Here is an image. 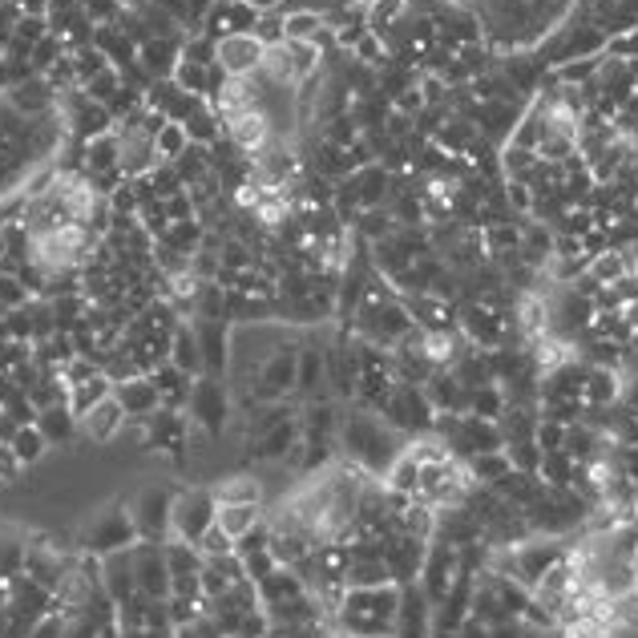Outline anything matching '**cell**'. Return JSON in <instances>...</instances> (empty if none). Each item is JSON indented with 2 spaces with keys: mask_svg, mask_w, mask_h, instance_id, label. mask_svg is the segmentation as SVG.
<instances>
[{
  "mask_svg": "<svg viewBox=\"0 0 638 638\" xmlns=\"http://www.w3.org/2000/svg\"><path fill=\"white\" fill-rule=\"evenodd\" d=\"M194 336L202 348V368L206 376H223L231 368V332H227V319H194Z\"/></svg>",
  "mask_w": 638,
  "mask_h": 638,
  "instance_id": "cell-14",
  "label": "cell"
},
{
  "mask_svg": "<svg viewBox=\"0 0 638 638\" xmlns=\"http://www.w3.org/2000/svg\"><path fill=\"white\" fill-rule=\"evenodd\" d=\"M461 328H465V336H469V344L477 348H501V340H505V332H509V319L493 307V303H469L465 311H461Z\"/></svg>",
  "mask_w": 638,
  "mask_h": 638,
  "instance_id": "cell-15",
  "label": "cell"
},
{
  "mask_svg": "<svg viewBox=\"0 0 638 638\" xmlns=\"http://www.w3.org/2000/svg\"><path fill=\"white\" fill-rule=\"evenodd\" d=\"M404 437L392 429V424L380 412L356 408L348 416H340V449L352 465H360L368 477L384 481V473L396 465V457L404 453Z\"/></svg>",
  "mask_w": 638,
  "mask_h": 638,
  "instance_id": "cell-1",
  "label": "cell"
},
{
  "mask_svg": "<svg viewBox=\"0 0 638 638\" xmlns=\"http://www.w3.org/2000/svg\"><path fill=\"white\" fill-rule=\"evenodd\" d=\"M33 295H29V287L21 283V275H9V271H0V303H5L9 311H17V307H25Z\"/></svg>",
  "mask_w": 638,
  "mask_h": 638,
  "instance_id": "cell-34",
  "label": "cell"
},
{
  "mask_svg": "<svg viewBox=\"0 0 638 638\" xmlns=\"http://www.w3.org/2000/svg\"><path fill=\"white\" fill-rule=\"evenodd\" d=\"M247 5H251L259 17H267V13H279V9L287 5V0H247Z\"/></svg>",
  "mask_w": 638,
  "mask_h": 638,
  "instance_id": "cell-40",
  "label": "cell"
},
{
  "mask_svg": "<svg viewBox=\"0 0 638 638\" xmlns=\"http://www.w3.org/2000/svg\"><path fill=\"white\" fill-rule=\"evenodd\" d=\"M186 408H190V420L206 437H223L227 429V416H231V396H227V384L219 376H194L190 384V396H186Z\"/></svg>",
  "mask_w": 638,
  "mask_h": 638,
  "instance_id": "cell-8",
  "label": "cell"
},
{
  "mask_svg": "<svg viewBox=\"0 0 638 638\" xmlns=\"http://www.w3.org/2000/svg\"><path fill=\"white\" fill-rule=\"evenodd\" d=\"M126 420H130V416H126V408H122V400L110 392L105 400H97L89 412L77 416V429H81L93 445H110V441L126 429Z\"/></svg>",
  "mask_w": 638,
  "mask_h": 638,
  "instance_id": "cell-13",
  "label": "cell"
},
{
  "mask_svg": "<svg viewBox=\"0 0 638 638\" xmlns=\"http://www.w3.org/2000/svg\"><path fill=\"white\" fill-rule=\"evenodd\" d=\"M295 445H299V416H291V420L275 424L271 433L247 441V457L251 461H287Z\"/></svg>",
  "mask_w": 638,
  "mask_h": 638,
  "instance_id": "cell-18",
  "label": "cell"
},
{
  "mask_svg": "<svg viewBox=\"0 0 638 638\" xmlns=\"http://www.w3.org/2000/svg\"><path fill=\"white\" fill-rule=\"evenodd\" d=\"M263 57L267 49L259 45L255 33H235V37H223L219 49H215V61L223 65L227 77H255L263 69Z\"/></svg>",
  "mask_w": 638,
  "mask_h": 638,
  "instance_id": "cell-12",
  "label": "cell"
},
{
  "mask_svg": "<svg viewBox=\"0 0 638 638\" xmlns=\"http://www.w3.org/2000/svg\"><path fill=\"white\" fill-rule=\"evenodd\" d=\"M182 376H202L206 368H202V348H198V336H194V328L190 324H178V332H174V340H170V356H166Z\"/></svg>",
  "mask_w": 638,
  "mask_h": 638,
  "instance_id": "cell-21",
  "label": "cell"
},
{
  "mask_svg": "<svg viewBox=\"0 0 638 638\" xmlns=\"http://www.w3.org/2000/svg\"><path fill=\"white\" fill-rule=\"evenodd\" d=\"M186 146H190V134H186V126L166 118V122H162V130L154 134L158 162H174V158H182V154H186Z\"/></svg>",
  "mask_w": 638,
  "mask_h": 638,
  "instance_id": "cell-29",
  "label": "cell"
},
{
  "mask_svg": "<svg viewBox=\"0 0 638 638\" xmlns=\"http://www.w3.org/2000/svg\"><path fill=\"white\" fill-rule=\"evenodd\" d=\"M194 550H198L202 558H227V554H235V542H231V538L223 534L219 525H210L206 534L198 538V546H194Z\"/></svg>",
  "mask_w": 638,
  "mask_h": 638,
  "instance_id": "cell-33",
  "label": "cell"
},
{
  "mask_svg": "<svg viewBox=\"0 0 638 638\" xmlns=\"http://www.w3.org/2000/svg\"><path fill=\"white\" fill-rule=\"evenodd\" d=\"M255 37H259V45H263V49H271V45H283V17H279V13H267V17H259V25H255Z\"/></svg>",
  "mask_w": 638,
  "mask_h": 638,
  "instance_id": "cell-36",
  "label": "cell"
},
{
  "mask_svg": "<svg viewBox=\"0 0 638 638\" xmlns=\"http://www.w3.org/2000/svg\"><path fill=\"white\" fill-rule=\"evenodd\" d=\"M586 279L594 283V287H614V283H622L626 279V255L622 251H598V255H590L586 259Z\"/></svg>",
  "mask_w": 638,
  "mask_h": 638,
  "instance_id": "cell-24",
  "label": "cell"
},
{
  "mask_svg": "<svg viewBox=\"0 0 638 638\" xmlns=\"http://www.w3.org/2000/svg\"><path fill=\"white\" fill-rule=\"evenodd\" d=\"M142 538H138V525H134V513L130 505H110L101 509L89 529L81 534V546L89 554H118V550H134Z\"/></svg>",
  "mask_w": 638,
  "mask_h": 638,
  "instance_id": "cell-7",
  "label": "cell"
},
{
  "mask_svg": "<svg viewBox=\"0 0 638 638\" xmlns=\"http://www.w3.org/2000/svg\"><path fill=\"white\" fill-rule=\"evenodd\" d=\"M134 582H138V594H146V598H154V602H166V598H170L166 546H154V542H138V546H134Z\"/></svg>",
  "mask_w": 638,
  "mask_h": 638,
  "instance_id": "cell-11",
  "label": "cell"
},
{
  "mask_svg": "<svg viewBox=\"0 0 638 638\" xmlns=\"http://www.w3.org/2000/svg\"><path fill=\"white\" fill-rule=\"evenodd\" d=\"M9 445L17 449V457H21L25 465H33V461H41V457H45V449H49V437L37 429V424H21V429H13Z\"/></svg>",
  "mask_w": 638,
  "mask_h": 638,
  "instance_id": "cell-31",
  "label": "cell"
},
{
  "mask_svg": "<svg viewBox=\"0 0 638 638\" xmlns=\"http://www.w3.org/2000/svg\"><path fill=\"white\" fill-rule=\"evenodd\" d=\"M606 57H618V61H638V29H626L618 37H606Z\"/></svg>",
  "mask_w": 638,
  "mask_h": 638,
  "instance_id": "cell-35",
  "label": "cell"
},
{
  "mask_svg": "<svg viewBox=\"0 0 638 638\" xmlns=\"http://www.w3.org/2000/svg\"><path fill=\"white\" fill-rule=\"evenodd\" d=\"M416 332V319L404 303H396L392 295L380 291V283H372L368 299L360 303L356 311V336L372 348H384V352H396L408 336Z\"/></svg>",
  "mask_w": 638,
  "mask_h": 638,
  "instance_id": "cell-4",
  "label": "cell"
},
{
  "mask_svg": "<svg viewBox=\"0 0 638 638\" xmlns=\"http://www.w3.org/2000/svg\"><path fill=\"white\" fill-rule=\"evenodd\" d=\"M634 206H638V198H634Z\"/></svg>",
  "mask_w": 638,
  "mask_h": 638,
  "instance_id": "cell-42",
  "label": "cell"
},
{
  "mask_svg": "<svg viewBox=\"0 0 638 638\" xmlns=\"http://www.w3.org/2000/svg\"><path fill=\"white\" fill-rule=\"evenodd\" d=\"M73 424H77V416L69 412L65 400H57V404H49V408L37 412V429L49 437V445H53V441H65V437L73 433Z\"/></svg>",
  "mask_w": 638,
  "mask_h": 638,
  "instance_id": "cell-27",
  "label": "cell"
},
{
  "mask_svg": "<svg viewBox=\"0 0 638 638\" xmlns=\"http://www.w3.org/2000/svg\"><path fill=\"white\" fill-rule=\"evenodd\" d=\"M170 81H174L182 93H190V97H202V101L210 97V65H198V61L178 57V65H174Z\"/></svg>",
  "mask_w": 638,
  "mask_h": 638,
  "instance_id": "cell-26",
  "label": "cell"
},
{
  "mask_svg": "<svg viewBox=\"0 0 638 638\" xmlns=\"http://www.w3.org/2000/svg\"><path fill=\"white\" fill-rule=\"evenodd\" d=\"M324 13L315 9H291L283 13V41H319V33H324Z\"/></svg>",
  "mask_w": 638,
  "mask_h": 638,
  "instance_id": "cell-25",
  "label": "cell"
},
{
  "mask_svg": "<svg viewBox=\"0 0 638 638\" xmlns=\"http://www.w3.org/2000/svg\"><path fill=\"white\" fill-rule=\"evenodd\" d=\"M332 618L344 638H396L400 586H348Z\"/></svg>",
  "mask_w": 638,
  "mask_h": 638,
  "instance_id": "cell-2",
  "label": "cell"
},
{
  "mask_svg": "<svg viewBox=\"0 0 638 638\" xmlns=\"http://www.w3.org/2000/svg\"><path fill=\"white\" fill-rule=\"evenodd\" d=\"M29 638H65V618L57 610L45 614V618H37L33 630H29Z\"/></svg>",
  "mask_w": 638,
  "mask_h": 638,
  "instance_id": "cell-38",
  "label": "cell"
},
{
  "mask_svg": "<svg viewBox=\"0 0 638 638\" xmlns=\"http://www.w3.org/2000/svg\"><path fill=\"white\" fill-rule=\"evenodd\" d=\"M227 638H263V634H247V630H239V634H227Z\"/></svg>",
  "mask_w": 638,
  "mask_h": 638,
  "instance_id": "cell-41",
  "label": "cell"
},
{
  "mask_svg": "<svg viewBox=\"0 0 638 638\" xmlns=\"http://www.w3.org/2000/svg\"><path fill=\"white\" fill-rule=\"evenodd\" d=\"M445 5H449V0H445Z\"/></svg>",
  "mask_w": 638,
  "mask_h": 638,
  "instance_id": "cell-43",
  "label": "cell"
},
{
  "mask_svg": "<svg viewBox=\"0 0 638 638\" xmlns=\"http://www.w3.org/2000/svg\"><path fill=\"white\" fill-rule=\"evenodd\" d=\"M114 396L122 400V408H126V416H130V420H146L150 412H158V408H162L158 384H154L150 376H134V380L114 384Z\"/></svg>",
  "mask_w": 638,
  "mask_h": 638,
  "instance_id": "cell-19",
  "label": "cell"
},
{
  "mask_svg": "<svg viewBox=\"0 0 638 638\" xmlns=\"http://www.w3.org/2000/svg\"><path fill=\"white\" fill-rule=\"evenodd\" d=\"M328 396V352L324 344L303 340L299 344V384H295V400H324Z\"/></svg>",
  "mask_w": 638,
  "mask_h": 638,
  "instance_id": "cell-16",
  "label": "cell"
},
{
  "mask_svg": "<svg viewBox=\"0 0 638 638\" xmlns=\"http://www.w3.org/2000/svg\"><path fill=\"white\" fill-rule=\"evenodd\" d=\"M170 505H174V493L162 489V485H146L130 501V513H134L142 542H166L170 538Z\"/></svg>",
  "mask_w": 638,
  "mask_h": 638,
  "instance_id": "cell-10",
  "label": "cell"
},
{
  "mask_svg": "<svg viewBox=\"0 0 638 638\" xmlns=\"http://www.w3.org/2000/svg\"><path fill=\"white\" fill-rule=\"evenodd\" d=\"M210 493H215L219 505H263V485L251 473H235V477L219 481Z\"/></svg>",
  "mask_w": 638,
  "mask_h": 638,
  "instance_id": "cell-22",
  "label": "cell"
},
{
  "mask_svg": "<svg viewBox=\"0 0 638 638\" xmlns=\"http://www.w3.org/2000/svg\"><path fill=\"white\" fill-rule=\"evenodd\" d=\"M469 477L473 481H485V485H497L509 469H513V461H509V453L505 449H497V453H477V457H469Z\"/></svg>",
  "mask_w": 638,
  "mask_h": 638,
  "instance_id": "cell-28",
  "label": "cell"
},
{
  "mask_svg": "<svg viewBox=\"0 0 638 638\" xmlns=\"http://www.w3.org/2000/svg\"><path fill=\"white\" fill-rule=\"evenodd\" d=\"M618 396V372L614 368H590L582 376V408H606Z\"/></svg>",
  "mask_w": 638,
  "mask_h": 638,
  "instance_id": "cell-23",
  "label": "cell"
},
{
  "mask_svg": "<svg viewBox=\"0 0 638 638\" xmlns=\"http://www.w3.org/2000/svg\"><path fill=\"white\" fill-rule=\"evenodd\" d=\"M219 517V501L210 489H182L174 493V505H170V542H186V546H198V538L206 534L210 525Z\"/></svg>",
  "mask_w": 638,
  "mask_h": 638,
  "instance_id": "cell-6",
  "label": "cell"
},
{
  "mask_svg": "<svg viewBox=\"0 0 638 638\" xmlns=\"http://www.w3.org/2000/svg\"><path fill=\"white\" fill-rule=\"evenodd\" d=\"M509 206H517L521 210V215H525V210H534V186H525V182H513L509 178Z\"/></svg>",
  "mask_w": 638,
  "mask_h": 638,
  "instance_id": "cell-39",
  "label": "cell"
},
{
  "mask_svg": "<svg viewBox=\"0 0 638 638\" xmlns=\"http://www.w3.org/2000/svg\"><path fill=\"white\" fill-rule=\"evenodd\" d=\"M223 134H227V142H231L235 150H243V154L251 158V154H259V150L275 138V126H271V118H267L263 110H247V114L223 122Z\"/></svg>",
  "mask_w": 638,
  "mask_h": 638,
  "instance_id": "cell-17",
  "label": "cell"
},
{
  "mask_svg": "<svg viewBox=\"0 0 638 638\" xmlns=\"http://www.w3.org/2000/svg\"><path fill=\"white\" fill-rule=\"evenodd\" d=\"M505 408H509V396L497 384H481V388L469 392V412L481 416V420H501Z\"/></svg>",
  "mask_w": 638,
  "mask_h": 638,
  "instance_id": "cell-30",
  "label": "cell"
},
{
  "mask_svg": "<svg viewBox=\"0 0 638 638\" xmlns=\"http://www.w3.org/2000/svg\"><path fill=\"white\" fill-rule=\"evenodd\" d=\"M461 570H465V566H461V550H457V546H449V542L429 546V554H424V570H420V578H416V582H420V594L429 598L433 606H441Z\"/></svg>",
  "mask_w": 638,
  "mask_h": 638,
  "instance_id": "cell-9",
  "label": "cell"
},
{
  "mask_svg": "<svg viewBox=\"0 0 638 638\" xmlns=\"http://www.w3.org/2000/svg\"><path fill=\"white\" fill-rule=\"evenodd\" d=\"M247 396L243 404H279V400H295V384H299V340H275L251 376H243Z\"/></svg>",
  "mask_w": 638,
  "mask_h": 638,
  "instance_id": "cell-3",
  "label": "cell"
},
{
  "mask_svg": "<svg viewBox=\"0 0 638 638\" xmlns=\"http://www.w3.org/2000/svg\"><path fill=\"white\" fill-rule=\"evenodd\" d=\"M267 517H263V505H219V517H215V525L223 529V534L239 546L247 534H255V529L263 525Z\"/></svg>",
  "mask_w": 638,
  "mask_h": 638,
  "instance_id": "cell-20",
  "label": "cell"
},
{
  "mask_svg": "<svg viewBox=\"0 0 638 638\" xmlns=\"http://www.w3.org/2000/svg\"><path fill=\"white\" fill-rule=\"evenodd\" d=\"M21 469H25V461L17 457V449L9 445V441H0V481H17L21 477Z\"/></svg>",
  "mask_w": 638,
  "mask_h": 638,
  "instance_id": "cell-37",
  "label": "cell"
},
{
  "mask_svg": "<svg viewBox=\"0 0 638 638\" xmlns=\"http://www.w3.org/2000/svg\"><path fill=\"white\" fill-rule=\"evenodd\" d=\"M202 223L198 219H186V223H170V231L158 239V243H166V247H174L178 255H194L198 247H202Z\"/></svg>",
  "mask_w": 638,
  "mask_h": 638,
  "instance_id": "cell-32",
  "label": "cell"
},
{
  "mask_svg": "<svg viewBox=\"0 0 638 638\" xmlns=\"http://www.w3.org/2000/svg\"><path fill=\"white\" fill-rule=\"evenodd\" d=\"M380 416L400 437H424V433H433V424H437V408H433L429 396H424L420 384H396L392 396L384 400Z\"/></svg>",
  "mask_w": 638,
  "mask_h": 638,
  "instance_id": "cell-5",
  "label": "cell"
}]
</instances>
